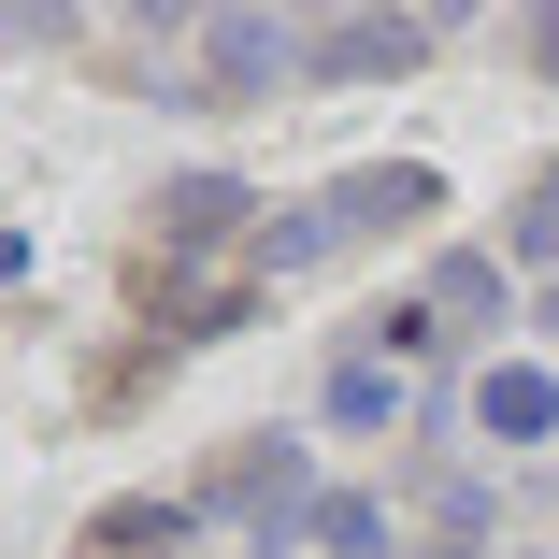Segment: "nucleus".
Instances as JSON below:
<instances>
[{
    "mask_svg": "<svg viewBox=\"0 0 559 559\" xmlns=\"http://www.w3.org/2000/svg\"><path fill=\"white\" fill-rule=\"evenodd\" d=\"M201 531H245V559H301V516H316V444L301 430H245L201 488Z\"/></svg>",
    "mask_w": 559,
    "mask_h": 559,
    "instance_id": "f257e3e1",
    "label": "nucleus"
},
{
    "mask_svg": "<svg viewBox=\"0 0 559 559\" xmlns=\"http://www.w3.org/2000/svg\"><path fill=\"white\" fill-rule=\"evenodd\" d=\"M273 86H301V29L287 15H201V58L158 72L173 116H259Z\"/></svg>",
    "mask_w": 559,
    "mask_h": 559,
    "instance_id": "f03ea898",
    "label": "nucleus"
},
{
    "mask_svg": "<svg viewBox=\"0 0 559 559\" xmlns=\"http://www.w3.org/2000/svg\"><path fill=\"white\" fill-rule=\"evenodd\" d=\"M259 215H273V201H259L245 173H173V187H158V245H144V273L245 259V245H259Z\"/></svg>",
    "mask_w": 559,
    "mask_h": 559,
    "instance_id": "7ed1b4c3",
    "label": "nucleus"
},
{
    "mask_svg": "<svg viewBox=\"0 0 559 559\" xmlns=\"http://www.w3.org/2000/svg\"><path fill=\"white\" fill-rule=\"evenodd\" d=\"M430 44H460V15H316L301 29V86H388Z\"/></svg>",
    "mask_w": 559,
    "mask_h": 559,
    "instance_id": "20e7f679",
    "label": "nucleus"
},
{
    "mask_svg": "<svg viewBox=\"0 0 559 559\" xmlns=\"http://www.w3.org/2000/svg\"><path fill=\"white\" fill-rule=\"evenodd\" d=\"M187 545H201V502L187 488H130V502H100L72 531V559H187Z\"/></svg>",
    "mask_w": 559,
    "mask_h": 559,
    "instance_id": "39448f33",
    "label": "nucleus"
},
{
    "mask_svg": "<svg viewBox=\"0 0 559 559\" xmlns=\"http://www.w3.org/2000/svg\"><path fill=\"white\" fill-rule=\"evenodd\" d=\"M144 301H158V359L173 345H230V330H259V273H215V287H187V273H144Z\"/></svg>",
    "mask_w": 559,
    "mask_h": 559,
    "instance_id": "423d86ee",
    "label": "nucleus"
},
{
    "mask_svg": "<svg viewBox=\"0 0 559 559\" xmlns=\"http://www.w3.org/2000/svg\"><path fill=\"white\" fill-rule=\"evenodd\" d=\"M416 301H430V316H444V330H460V345H488V330H502V316H516V259H502V245H444V259H430V287H416Z\"/></svg>",
    "mask_w": 559,
    "mask_h": 559,
    "instance_id": "0eeeda50",
    "label": "nucleus"
},
{
    "mask_svg": "<svg viewBox=\"0 0 559 559\" xmlns=\"http://www.w3.org/2000/svg\"><path fill=\"white\" fill-rule=\"evenodd\" d=\"M316 416H330V430H359V444H388V430H416V388H402L388 359L345 345V359H330V388H316Z\"/></svg>",
    "mask_w": 559,
    "mask_h": 559,
    "instance_id": "6e6552de",
    "label": "nucleus"
},
{
    "mask_svg": "<svg viewBox=\"0 0 559 559\" xmlns=\"http://www.w3.org/2000/svg\"><path fill=\"white\" fill-rule=\"evenodd\" d=\"M474 430H488V444H545V430H559V373H545V359H488V373H474Z\"/></svg>",
    "mask_w": 559,
    "mask_h": 559,
    "instance_id": "1a4fd4ad",
    "label": "nucleus"
},
{
    "mask_svg": "<svg viewBox=\"0 0 559 559\" xmlns=\"http://www.w3.org/2000/svg\"><path fill=\"white\" fill-rule=\"evenodd\" d=\"M301 559H402V516H388V488H316V516H301Z\"/></svg>",
    "mask_w": 559,
    "mask_h": 559,
    "instance_id": "9d476101",
    "label": "nucleus"
},
{
    "mask_svg": "<svg viewBox=\"0 0 559 559\" xmlns=\"http://www.w3.org/2000/svg\"><path fill=\"white\" fill-rule=\"evenodd\" d=\"M345 345H359V359H388V373H402V359H416V373H430V388H444V359H460V330H444V316H430V301H373V316H359V330H345Z\"/></svg>",
    "mask_w": 559,
    "mask_h": 559,
    "instance_id": "9b49d317",
    "label": "nucleus"
},
{
    "mask_svg": "<svg viewBox=\"0 0 559 559\" xmlns=\"http://www.w3.org/2000/svg\"><path fill=\"white\" fill-rule=\"evenodd\" d=\"M416 502H430L444 545H488V531H502V488H488V474H416Z\"/></svg>",
    "mask_w": 559,
    "mask_h": 559,
    "instance_id": "f8f14e48",
    "label": "nucleus"
},
{
    "mask_svg": "<svg viewBox=\"0 0 559 559\" xmlns=\"http://www.w3.org/2000/svg\"><path fill=\"white\" fill-rule=\"evenodd\" d=\"M516 58H531V72H559V15H516Z\"/></svg>",
    "mask_w": 559,
    "mask_h": 559,
    "instance_id": "ddd939ff",
    "label": "nucleus"
},
{
    "mask_svg": "<svg viewBox=\"0 0 559 559\" xmlns=\"http://www.w3.org/2000/svg\"><path fill=\"white\" fill-rule=\"evenodd\" d=\"M402 559H488V545H444V531H416V545H402Z\"/></svg>",
    "mask_w": 559,
    "mask_h": 559,
    "instance_id": "4468645a",
    "label": "nucleus"
},
{
    "mask_svg": "<svg viewBox=\"0 0 559 559\" xmlns=\"http://www.w3.org/2000/svg\"><path fill=\"white\" fill-rule=\"evenodd\" d=\"M531 201H545V215H559V158H545V173H531Z\"/></svg>",
    "mask_w": 559,
    "mask_h": 559,
    "instance_id": "2eb2a0df",
    "label": "nucleus"
},
{
    "mask_svg": "<svg viewBox=\"0 0 559 559\" xmlns=\"http://www.w3.org/2000/svg\"><path fill=\"white\" fill-rule=\"evenodd\" d=\"M531 316H545V330H559V287H531Z\"/></svg>",
    "mask_w": 559,
    "mask_h": 559,
    "instance_id": "dca6fc26",
    "label": "nucleus"
}]
</instances>
